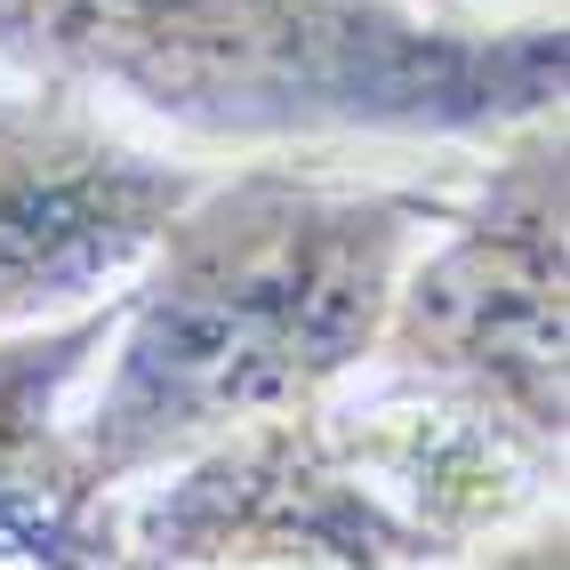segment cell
<instances>
[{
  "mask_svg": "<svg viewBox=\"0 0 570 570\" xmlns=\"http://www.w3.org/2000/svg\"><path fill=\"white\" fill-rule=\"evenodd\" d=\"M0 49L209 137H459L562 81V32L474 41L410 0H0Z\"/></svg>",
  "mask_w": 570,
  "mask_h": 570,
  "instance_id": "obj_2",
  "label": "cell"
},
{
  "mask_svg": "<svg viewBox=\"0 0 570 570\" xmlns=\"http://www.w3.org/2000/svg\"><path fill=\"white\" fill-rule=\"evenodd\" d=\"M217 570H370V562H217Z\"/></svg>",
  "mask_w": 570,
  "mask_h": 570,
  "instance_id": "obj_6",
  "label": "cell"
},
{
  "mask_svg": "<svg viewBox=\"0 0 570 570\" xmlns=\"http://www.w3.org/2000/svg\"><path fill=\"white\" fill-rule=\"evenodd\" d=\"M202 169L161 161L81 97H0V330H41L137 274Z\"/></svg>",
  "mask_w": 570,
  "mask_h": 570,
  "instance_id": "obj_4",
  "label": "cell"
},
{
  "mask_svg": "<svg viewBox=\"0 0 570 570\" xmlns=\"http://www.w3.org/2000/svg\"><path fill=\"white\" fill-rule=\"evenodd\" d=\"M466 570H562V514H530V522L499 530Z\"/></svg>",
  "mask_w": 570,
  "mask_h": 570,
  "instance_id": "obj_5",
  "label": "cell"
},
{
  "mask_svg": "<svg viewBox=\"0 0 570 570\" xmlns=\"http://www.w3.org/2000/svg\"><path fill=\"white\" fill-rule=\"evenodd\" d=\"M426 217V194L386 185L297 169L202 177L112 314V370L72 426L81 474L112 499L234 426L322 402L362 354H377Z\"/></svg>",
  "mask_w": 570,
  "mask_h": 570,
  "instance_id": "obj_1",
  "label": "cell"
},
{
  "mask_svg": "<svg viewBox=\"0 0 570 570\" xmlns=\"http://www.w3.org/2000/svg\"><path fill=\"white\" fill-rule=\"evenodd\" d=\"M377 346L410 386L562 459V129H539L459 234L402 265Z\"/></svg>",
  "mask_w": 570,
  "mask_h": 570,
  "instance_id": "obj_3",
  "label": "cell"
}]
</instances>
